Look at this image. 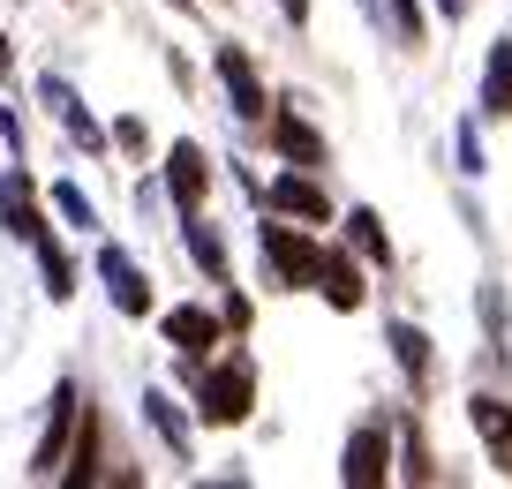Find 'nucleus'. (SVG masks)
I'll use <instances>...</instances> for the list:
<instances>
[{
  "label": "nucleus",
  "mask_w": 512,
  "mask_h": 489,
  "mask_svg": "<svg viewBox=\"0 0 512 489\" xmlns=\"http://www.w3.org/2000/svg\"><path fill=\"white\" fill-rule=\"evenodd\" d=\"M256 399V369L249 362H226V369H196V414L204 422H241Z\"/></svg>",
  "instance_id": "nucleus-1"
},
{
  "label": "nucleus",
  "mask_w": 512,
  "mask_h": 489,
  "mask_svg": "<svg viewBox=\"0 0 512 489\" xmlns=\"http://www.w3.org/2000/svg\"><path fill=\"white\" fill-rule=\"evenodd\" d=\"M256 241H264V256H272V271L287 286H317V271H324V249L309 234H294V226H256Z\"/></svg>",
  "instance_id": "nucleus-2"
},
{
  "label": "nucleus",
  "mask_w": 512,
  "mask_h": 489,
  "mask_svg": "<svg viewBox=\"0 0 512 489\" xmlns=\"http://www.w3.org/2000/svg\"><path fill=\"white\" fill-rule=\"evenodd\" d=\"M68 437H76V384H61V392H53V414H46V437H38V452H31V474H53V467H61Z\"/></svg>",
  "instance_id": "nucleus-3"
},
{
  "label": "nucleus",
  "mask_w": 512,
  "mask_h": 489,
  "mask_svg": "<svg viewBox=\"0 0 512 489\" xmlns=\"http://www.w3.org/2000/svg\"><path fill=\"white\" fill-rule=\"evenodd\" d=\"M219 83L234 91L241 121H264V83H256V68H249V53H241V46H219Z\"/></svg>",
  "instance_id": "nucleus-4"
},
{
  "label": "nucleus",
  "mask_w": 512,
  "mask_h": 489,
  "mask_svg": "<svg viewBox=\"0 0 512 489\" xmlns=\"http://www.w3.org/2000/svg\"><path fill=\"white\" fill-rule=\"evenodd\" d=\"M98 271H106V286H113V309H121V316H144V309H151V286H144V271L128 264L121 249H98Z\"/></svg>",
  "instance_id": "nucleus-5"
},
{
  "label": "nucleus",
  "mask_w": 512,
  "mask_h": 489,
  "mask_svg": "<svg viewBox=\"0 0 512 489\" xmlns=\"http://www.w3.org/2000/svg\"><path fill=\"white\" fill-rule=\"evenodd\" d=\"M347 489H377L384 482V429H354L347 437V467H339Z\"/></svg>",
  "instance_id": "nucleus-6"
},
{
  "label": "nucleus",
  "mask_w": 512,
  "mask_h": 489,
  "mask_svg": "<svg viewBox=\"0 0 512 489\" xmlns=\"http://www.w3.org/2000/svg\"><path fill=\"white\" fill-rule=\"evenodd\" d=\"M204 181H211L204 151H196V143H174V158H166V189H174V204H181V211L204 204Z\"/></svg>",
  "instance_id": "nucleus-7"
},
{
  "label": "nucleus",
  "mask_w": 512,
  "mask_h": 489,
  "mask_svg": "<svg viewBox=\"0 0 512 489\" xmlns=\"http://www.w3.org/2000/svg\"><path fill=\"white\" fill-rule=\"evenodd\" d=\"M264 204H272V211H294V219H332L324 189H317V181H302V174H279L272 189H264Z\"/></svg>",
  "instance_id": "nucleus-8"
},
{
  "label": "nucleus",
  "mask_w": 512,
  "mask_h": 489,
  "mask_svg": "<svg viewBox=\"0 0 512 489\" xmlns=\"http://www.w3.org/2000/svg\"><path fill=\"white\" fill-rule=\"evenodd\" d=\"M467 414H475V437L490 444V459L512 474V407H505V399H475Z\"/></svg>",
  "instance_id": "nucleus-9"
},
{
  "label": "nucleus",
  "mask_w": 512,
  "mask_h": 489,
  "mask_svg": "<svg viewBox=\"0 0 512 489\" xmlns=\"http://www.w3.org/2000/svg\"><path fill=\"white\" fill-rule=\"evenodd\" d=\"M166 339L196 362L204 347H219V316H211V309H174V316H166Z\"/></svg>",
  "instance_id": "nucleus-10"
},
{
  "label": "nucleus",
  "mask_w": 512,
  "mask_h": 489,
  "mask_svg": "<svg viewBox=\"0 0 512 489\" xmlns=\"http://www.w3.org/2000/svg\"><path fill=\"white\" fill-rule=\"evenodd\" d=\"M272 143L294 158V166H324V136L309 121H294V113H272Z\"/></svg>",
  "instance_id": "nucleus-11"
},
{
  "label": "nucleus",
  "mask_w": 512,
  "mask_h": 489,
  "mask_svg": "<svg viewBox=\"0 0 512 489\" xmlns=\"http://www.w3.org/2000/svg\"><path fill=\"white\" fill-rule=\"evenodd\" d=\"M482 106L512 113V38H497V46H490V68H482Z\"/></svg>",
  "instance_id": "nucleus-12"
},
{
  "label": "nucleus",
  "mask_w": 512,
  "mask_h": 489,
  "mask_svg": "<svg viewBox=\"0 0 512 489\" xmlns=\"http://www.w3.org/2000/svg\"><path fill=\"white\" fill-rule=\"evenodd\" d=\"M317 286H324V301H332V309H362V271H354L347 256H324Z\"/></svg>",
  "instance_id": "nucleus-13"
},
{
  "label": "nucleus",
  "mask_w": 512,
  "mask_h": 489,
  "mask_svg": "<svg viewBox=\"0 0 512 489\" xmlns=\"http://www.w3.org/2000/svg\"><path fill=\"white\" fill-rule=\"evenodd\" d=\"M144 414H151V429L166 437V452H189V429H181V414H174L166 392H144Z\"/></svg>",
  "instance_id": "nucleus-14"
},
{
  "label": "nucleus",
  "mask_w": 512,
  "mask_h": 489,
  "mask_svg": "<svg viewBox=\"0 0 512 489\" xmlns=\"http://www.w3.org/2000/svg\"><path fill=\"white\" fill-rule=\"evenodd\" d=\"M347 234H354V249H362L369 264H392V241H384L377 211H354V219H347Z\"/></svg>",
  "instance_id": "nucleus-15"
},
{
  "label": "nucleus",
  "mask_w": 512,
  "mask_h": 489,
  "mask_svg": "<svg viewBox=\"0 0 512 489\" xmlns=\"http://www.w3.org/2000/svg\"><path fill=\"white\" fill-rule=\"evenodd\" d=\"M392 354H400L407 377H430V339H422L415 324H392Z\"/></svg>",
  "instance_id": "nucleus-16"
},
{
  "label": "nucleus",
  "mask_w": 512,
  "mask_h": 489,
  "mask_svg": "<svg viewBox=\"0 0 512 489\" xmlns=\"http://www.w3.org/2000/svg\"><path fill=\"white\" fill-rule=\"evenodd\" d=\"M53 204H61V219L76 226V234H98V211H91V196H83L76 181H61V189H53Z\"/></svg>",
  "instance_id": "nucleus-17"
},
{
  "label": "nucleus",
  "mask_w": 512,
  "mask_h": 489,
  "mask_svg": "<svg viewBox=\"0 0 512 489\" xmlns=\"http://www.w3.org/2000/svg\"><path fill=\"white\" fill-rule=\"evenodd\" d=\"M189 256H196V264L211 271V279L226 271V249H219V234H211V226H189Z\"/></svg>",
  "instance_id": "nucleus-18"
},
{
  "label": "nucleus",
  "mask_w": 512,
  "mask_h": 489,
  "mask_svg": "<svg viewBox=\"0 0 512 489\" xmlns=\"http://www.w3.org/2000/svg\"><path fill=\"white\" fill-rule=\"evenodd\" d=\"M113 143H121V151H144L151 136H144V121H136V113H128V121H113Z\"/></svg>",
  "instance_id": "nucleus-19"
},
{
  "label": "nucleus",
  "mask_w": 512,
  "mask_h": 489,
  "mask_svg": "<svg viewBox=\"0 0 512 489\" xmlns=\"http://www.w3.org/2000/svg\"><path fill=\"white\" fill-rule=\"evenodd\" d=\"M392 16H400L407 38H422V0H392Z\"/></svg>",
  "instance_id": "nucleus-20"
},
{
  "label": "nucleus",
  "mask_w": 512,
  "mask_h": 489,
  "mask_svg": "<svg viewBox=\"0 0 512 489\" xmlns=\"http://www.w3.org/2000/svg\"><path fill=\"white\" fill-rule=\"evenodd\" d=\"M279 16H287V23H309V0H279Z\"/></svg>",
  "instance_id": "nucleus-21"
},
{
  "label": "nucleus",
  "mask_w": 512,
  "mask_h": 489,
  "mask_svg": "<svg viewBox=\"0 0 512 489\" xmlns=\"http://www.w3.org/2000/svg\"><path fill=\"white\" fill-rule=\"evenodd\" d=\"M0 61H8V38H0Z\"/></svg>",
  "instance_id": "nucleus-22"
}]
</instances>
